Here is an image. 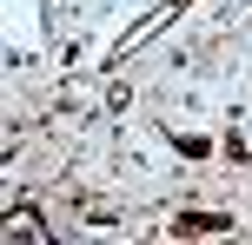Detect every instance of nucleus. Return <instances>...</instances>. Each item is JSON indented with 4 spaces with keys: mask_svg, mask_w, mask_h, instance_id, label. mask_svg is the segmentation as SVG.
<instances>
[{
    "mask_svg": "<svg viewBox=\"0 0 252 245\" xmlns=\"http://www.w3.org/2000/svg\"><path fill=\"white\" fill-rule=\"evenodd\" d=\"M7 232L13 239H47V225H40L33 212H7Z\"/></svg>",
    "mask_w": 252,
    "mask_h": 245,
    "instance_id": "1",
    "label": "nucleus"
},
{
    "mask_svg": "<svg viewBox=\"0 0 252 245\" xmlns=\"http://www.w3.org/2000/svg\"><path fill=\"white\" fill-rule=\"evenodd\" d=\"M232 219H206V212H186V219H179V232H226Z\"/></svg>",
    "mask_w": 252,
    "mask_h": 245,
    "instance_id": "2",
    "label": "nucleus"
}]
</instances>
